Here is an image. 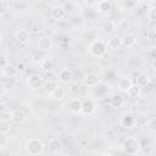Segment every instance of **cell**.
<instances>
[{"label": "cell", "mask_w": 156, "mask_h": 156, "mask_svg": "<svg viewBox=\"0 0 156 156\" xmlns=\"http://www.w3.org/2000/svg\"><path fill=\"white\" fill-rule=\"evenodd\" d=\"M128 26H129V24H128V22H127V21H124V20H123V21H121V22L117 24V27H118L121 30L127 29V28H128Z\"/></svg>", "instance_id": "obj_32"}, {"label": "cell", "mask_w": 156, "mask_h": 156, "mask_svg": "<svg viewBox=\"0 0 156 156\" xmlns=\"http://www.w3.org/2000/svg\"><path fill=\"white\" fill-rule=\"evenodd\" d=\"M10 129H11V126H10V122H7L6 119H0V133L2 134V135H5V134H7L9 132H10Z\"/></svg>", "instance_id": "obj_26"}, {"label": "cell", "mask_w": 156, "mask_h": 156, "mask_svg": "<svg viewBox=\"0 0 156 156\" xmlns=\"http://www.w3.org/2000/svg\"><path fill=\"white\" fill-rule=\"evenodd\" d=\"M96 111V105L93 100H87V101H83V108H82V113L84 115H91Z\"/></svg>", "instance_id": "obj_14"}, {"label": "cell", "mask_w": 156, "mask_h": 156, "mask_svg": "<svg viewBox=\"0 0 156 156\" xmlns=\"http://www.w3.org/2000/svg\"><path fill=\"white\" fill-rule=\"evenodd\" d=\"M68 108H69V111L72 113H80L82 108H83V101L79 98H74V99H72L69 101Z\"/></svg>", "instance_id": "obj_8"}, {"label": "cell", "mask_w": 156, "mask_h": 156, "mask_svg": "<svg viewBox=\"0 0 156 156\" xmlns=\"http://www.w3.org/2000/svg\"><path fill=\"white\" fill-rule=\"evenodd\" d=\"M154 74H155V77H156V66H155V68H154Z\"/></svg>", "instance_id": "obj_36"}, {"label": "cell", "mask_w": 156, "mask_h": 156, "mask_svg": "<svg viewBox=\"0 0 156 156\" xmlns=\"http://www.w3.org/2000/svg\"><path fill=\"white\" fill-rule=\"evenodd\" d=\"M83 82H84V85H85V87L93 88V87H96V85L100 83V77H99V74H96V73H88V74L84 77Z\"/></svg>", "instance_id": "obj_7"}, {"label": "cell", "mask_w": 156, "mask_h": 156, "mask_svg": "<svg viewBox=\"0 0 156 156\" xmlns=\"http://www.w3.org/2000/svg\"><path fill=\"white\" fill-rule=\"evenodd\" d=\"M27 85L29 87V89L32 90H37L39 88H41L44 85V82H43V77L38 73H33L28 77L27 79Z\"/></svg>", "instance_id": "obj_4"}, {"label": "cell", "mask_w": 156, "mask_h": 156, "mask_svg": "<svg viewBox=\"0 0 156 156\" xmlns=\"http://www.w3.org/2000/svg\"><path fill=\"white\" fill-rule=\"evenodd\" d=\"M135 1H141V0H135Z\"/></svg>", "instance_id": "obj_38"}, {"label": "cell", "mask_w": 156, "mask_h": 156, "mask_svg": "<svg viewBox=\"0 0 156 156\" xmlns=\"http://www.w3.org/2000/svg\"><path fill=\"white\" fill-rule=\"evenodd\" d=\"M1 73H2V76L4 77H7V78H13V77H16L20 72H18V69H17V67L16 66H13V65H7V66H5V67H2L1 68Z\"/></svg>", "instance_id": "obj_11"}, {"label": "cell", "mask_w": 156, "mask_h": 156, "mask_svg": "<svg viewBox=\"0 0 156 156\" xmlns=\"http://www.w3.org/2000/svg\"><path fill=\"white\" fill-rule=\"evenodd\" d=\"M134 119H135V126H138V127H143V126L147 124V118H146V115H144V113L136 115L134 117Z\"/></svg>", "instance_id": "obj_25"}, {"label": "cell", "mask_w": 156, "mask_h": 156, "mask_svg": "<svg viewBox=\"0 0 156 156\" xmlns=\"http://www.w3.org/2000/svg\"><path fill=\"white\" fill-rule=\"evenodd\" d=\"M122 45H123L122 44V38H119V37H111L108 39V41H107V46L110 49H112V50H117Z\"/></svg>", "instance_id": "obj_16"}, {"label": "cell", "mask_w": 156, "mask_h": 156, "mask_svg": "<svg viewBox=\"0 0 156 156\" xmlns=\"http://www.w3.org/2000/svg\"><path fill=\"white\" fill-rule=\"evenodd\" d=\"M98 12L99 13H102V15H105V13H107V12H110V10H111V2L108 1V0H100V1H98Z\"/></svg>", "instance_id": "obj_15"}, {"label": "cell", "mask_w": 156, "mask_h": 156, "mask_svg": "<svg viewBox=\"0 0 156 156\" xmlns=\"http://www.w3.org/2000/svg\"><path fill=\"white\" fill-rule=\"evenodd\" d=\"M124 104V98L122 95H113L111 99V106L112 107H121Z\"/></svg>", "instance_id": "obj_23"}, {"label": "cell", "mask_w": 156, "mask_h": 156, "mask_svg": "<svg viewBox=\"0 0 156 156\" xmlns=\"http://www.w3.org/2000/svg\"><path fill=\"white\" fill-rule=\"evenodd\" d=\"M147 127L150 128V130L156 132V117H152L147 121Z\"/></svg>", "instance_id": "obj_29"}, {"label": "cell", "mask_w": 156, "mask_h": 156, "mask_svg": "<svg viewBox=\"0 0 156 156\" xmlns=\"http://www.w3.org/2000/svg\"><path fill=\"white\" fill-rule=\"evenodd\" d=\"M84 4H85L88 7H91V6L98 5V0H84Z\"/></svg>", "instance_id": "obj_34"}, {"label": "cell", "mask_w": 156, "mask_h": 156, "mask_svg": "<svg viewBox=\"0 0 156 156\" xmlns=\"http://www.w3.org/2000/svg\"><path fill=\"white\" fill-rule=\"evenodd\" d=\"M132 85H133L132 79H130V78H127V77L121 78V79L118 80V83H117V88H118V90L122 91V93H127Z\"/></svg>", "instance_id": "obj_12"}, {"label": "cell", "mask_w": 156, "mask_h": 156, "mask_svg": "<svg viewBox=\"0 0 156 156\" xmlns=\"http://www.w3.org/2000/svg\"><path fill=\"white\" fill-rule=\"evenodd\" d=\"M52 66H54V63H52V60L50 57H45L40 61V67L45 71H50L52 68Z\"/></svg>", "instance_id": "obj_27"}, {"label": "cell", "mask_w": 156, "mask_h": 156, "mask_svg": "<svg viewBox=\"0 0 156 156\" xmlns=\"http://www.w3.org/2000/svg\"><path fill=\"white\" fill-rule=\"evenodd\" d=\"M56 88H57V83H56V80H54V79H49V80H46V82L44 83V89H45V91H48V93H52Z\"/></svg>", "instance_id": "obj_24"}, {"label": "cell", "mask_w": 156, "mask_h": 156, "mask_svg": "<svg viewBox=\"0 0 156 156\" xmlns=\"http://www.w3.org/2000/svg\"><path fill=\"white\" fill-rule=\"evenodd\" d=\"M0 58H1V60H0V65H1V68L9 65V63H7V57H6V55H5V54H1V55H0Z\"/></svg>", "instance_id": "obj_31"}, {"label": "cell", "mask_w": 156, "mask_h": 156, "mask_svg": "<svg viewBox=\"0 0 156 156\" xmlns=\"http://www.w3.org/2000/svg\"><path fill=\"white\" fill-rule=\"evenodd\" d=\"M100 29H101L102 33H105V34H112V33L117 29V24H116L113 21L107 20V21H105V22L101 23Z\"/></svg>", "instance_id": "obj_10"}, {"label": "cell", "mask_w": 156, "mask_h": 156, "mask_svg": "<svg viewBox=\"0 0 156 156\" xmlns=\"http://www.w3.org/2000/svg\"><path fill=\"white\" fill-rule=\"evenodd\" d=\"M107 50V45L102 41V40H94L90 45H89V54L93 57H102L106 54Z\"/></svg>", "instance_id": "obj_2"}, {"label": "cell", "mask_w": 156, "mask_h": 156, "mask_svg": "<svg viewBox=\"0 0 156 156\" xmlns=\"http://www.w3.org/2000/svg\"><path fill=\"white\" fill-rule=\"evenodd\" d=\"M141 94V87L136 83V84H133L130 88H129V90L127 91V95L129 96V98H138L139 95Z\"/></svg>", "instance_id": "obj_22"}, {"label": "cell", "mask_w": 156, "mask_h": 156, "mask_svg": "<svg viewBox=\"0 0 156 156\" xmlns=\"http://www.w3.org/2000/svg\"><path fill=\"white\" fill-rule=\"evenodd\" d=\"M150 57L154 58V60H156V46L150 50Z\"/></svg>", "instance_id": "obj_35"}, {"label": "cell", "mask_w": 156, "mask_h": 156, "mask_svg": "<svg viewBox=\"0 0 156 156\" xmlns=\"http://www.w3.org/2000/svg\"><path fill=\"white\" fill-rule=\"evenodd\" d=\"M122 147H123L124 152L130 154V155H134V154H136L140 150V141L136 138H134V136H128L123 141Z\"/></svg>", "instance_id": "obj_3"}, {"label": "cell", "mask_w": 156, "mask_h": 156, "mask_svg": "<svg viewBox=\"0 0 156 156\" xmlns=\"http://www.w3.org/2000/svg\"><path fill=\"white\" fill-rule=\"evenodd\" d=\"M50 95H51V98L55 99V100H62V99L65 98V95H66V90H65L63 87L57 85V88H56L52 93H50Z\"/></svg>", "instance_id": "obj_21"}, {"label": "cell", "mask_w": 156, "mask_h": 156, "mask_svg": "<svg viewBox=\"0 0 156 156\" xmlns=\"http://www.w3.org/2000/svg\"><path fill=\"white\" fill-rule=\"evenodd\" d=\"M50 16L51 18H54L55 21H61L65 16H66V10L63 9V6L61 5H54L50 9Z\"/></svg>", "instance_id": "obj_5"}, {"label": "cell", "mask_w": 156, "mask_h": 156, "mask_svg": "<svg viewBox=\"0 0 156 156\" xmlns=\"http://www.w3.org/2000/svg\"><path fill=\"white\" fill-rule=\"evenodd\" d=\"M155 37H156V29H155Z\"/></svg>", "instance_id": "obj_37"}, {"label": "cell", "mask_w": 156, "mask_h": 156, "mask_svg": "<svg viewBox=\"0 0 156 156\" xmlns=\"http://www.w3.org/2000/svg\"><path fill=\"white\" fill-rule=\"evenodd\" d=\"M16 39H17V41H20V43H22V44H24V43H27L28 40H29V37H30V34H29V32L27 30V29H20L17 33H16Z\"/></svg>", "instance_id": "obj_18"}, {"label": "cell", "mask_w": 156, "mask_h": 156, "mask_svg": "<svg viewBox=\"0 0 156 156\" xmlns=\"http://www.w3.org/2000/svg\"><path fill=\"white\" fill-rule=\"evenodd\" d=\"M38 48H39L40 50H43V51L50 50V49L52 48V41H51V39L48 38V37H40V38L38 39Z\"/></svg>", "instance_id": "obj_13"}, {"label": "cell", "mask_w": 156, "mask_h": 156, "mask_svg": "<svg viewBox=\"0 0 156 156\" xmlns=\"http://www.w3.org/2000/svg\"><path fill=\"white\" fill-rule=\"evenodd\" d=\"M73 79V72L69 68H62L58 72V80L62 83H71Z\"/></svg>", "instance_id": "obj_9"}, {"label": "cell", "mask_w": 156, "mask_h": 156, "mask_svg": "<svg viewBox=\"0 0 156 156\" xmlns=\"http://www.w3.org/2000/svg\"><path fill=\"white\" fill-rule=\"evenodd\" d=\"M61 147H62V143H61V140L58 138H51L49 140V149H50V151L58 152L61 150Z\"/></svg>", "instance_id": "obj_17"}, {"label": "cell", "mask_w": 156, "mask_h": 156, "mask_svg": "<svg viewBox=\"0 0 156 156\" xmlns=\"http://www.w3.org/2000/svg\"><path fill=\"white\" fill-rule=\"evenodd\" d=\"M121 124H122L124 128H133V127L135 126V119H134L133 116H130V115H126V116L122 117V119H121Z\"/></svg>", "instance_id": "obj_19"}, {"label": "cell", "mask_w": 156, "mask_h": 156, "mask_svg": "<svg viewBox=\"0 0 156 156\" xmlns=\"http://www.w3.org/2000/svg\"><path fill=\"white\" fill-rule=\"evenodd\" d=\"M147 18L151 20V21H156V6H151L149 10H147Z\"/></svg>", "instance_id": "obj_28"}, {"label": "cell", "mask_w": 156, "mask_h": 156, "mask_svg": "<svg viewBox=\"0 0 156 156\" xmlns=\"http://www.w3.org/2000/svg\"><path fill=\"white\" fill-rule=\"evenodd\" d=\"M16 67H17V69H18V72L20 73H22V72H24L26 71V63L24 62H18L17 65H16Z\"/></svg>", "instance_id": "obj_33"}, {"label": "cell", "mask_w": 156, "mask_h": 156, "mask_svg": "<svg viewBox=\"0 0 156 156\" xmlns=\"http://www.w3.org/2000/svg\"><path fill=\"white\" fill-rule=\"evenodd\" d=\"M44 143L40 140V139H29L27 140L26 145H24V149H26V152L32 155V156H37V155H40L43 151H44Z\"/></svg>", "instance_id": "obj_1"}, {"label": "cell", "mask_w": 156, "mask_h": 156, "mask_svg": "<svg viewBox=\"0 0 156 156\" xmlns=\"http://www.w3.org/2000/svg\"><path fill=\"white\" fill-rule=\"evenodd\" d=\"M135 43H136V39H135V37L133 34H126L122 38V44L126 48H132V46L135 45Z\"/></svg>", "instance_id": "obj_20"}, {"label": "cell", "mask_w": 156, "mask_h": 156, "mask_svg": "<svg viewBox=\"0 0 156 156\" xmlns=\"http://www.w3.org/2000/svg\"><path fill=\"white\" fill-rule=\"evenodd\" d=\"M27 119V113L21 110V108H16L15 111H12L11 113V121L16 124H22L23 122H26Z\"/></svg>", "instance_id": "obj_6"}, {"label": "cell", "mask_w": 156, "mask_h": 156, "mask_svg": "<svg viewBox=\"0 0 156 156\" xmlns=\"http://www.w3.org/2000/svg\"><path fill=\"white\" fill-rule=\"evenodd\" d=\"M149 82H150V80H149V77H146V76H140V77L138 78V84H139L140 87L146 85Z\"/></svg>", "instance_id": "obj_30"}]
</instances>
